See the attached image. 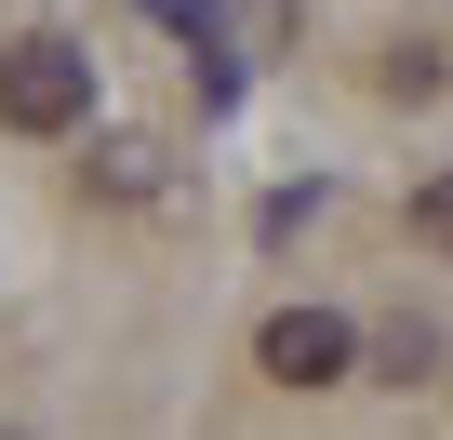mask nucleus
Segmentation results:
<instances>
[{
  "mask_svg": "<svg viewBox=\"0 0 453 440\" xmlns=\"http://www.w3.org/2000/svg\"><path fill=\"white\" fill-rule=\"evenodd\" d=\"M0 120L14 134H81L94 120V54L81 41H14L0 54Z\"/></svg>",
  "mask_w": 453,
  "mask_h": 440,
  "instance_id": "f257e3e1",
  "label": "nucleus"
},
{
  "mask_svg": "<svg viewBox=\"0 0 453 440\" xmlns=\"http://www.w3.org/2000/svg\"><path fill=\"white\" fill-rule=\"evenodd\" d=\"M254 360H267L280 387H334V374L360 360V320H347V307H280V320L254 334Z\"/></svg>",
  "mask_w": 453,
  "mask_h": 440,
  "instance_id": "f03ea898",
  "label": "nucleus"
},
{
  "mask_svg": "<svg viewBox=\"0 0 453 440\" xmlns=\"http://www.w3.org/2000/svg\"><path fill=\"white\" fill-rule=\"evenodd\" d=\"M413 241H426V254H453V174H426V187H413Z\"/></svg>",
  "mask_w": 453,
  "mask_h": 440,
  "instance_id": "7ed1b4c3",
  "label": "nucleus"
}]
</instances>
